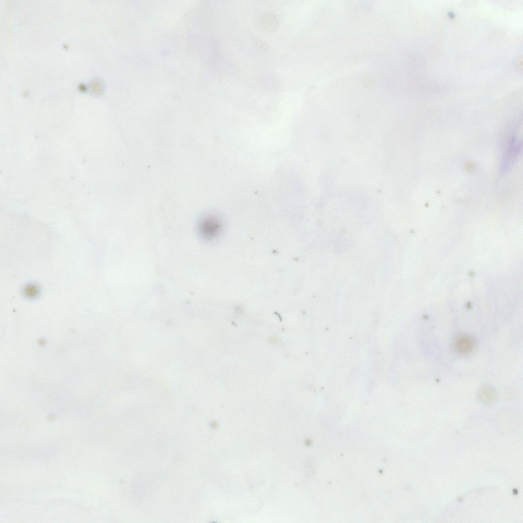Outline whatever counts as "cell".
I'll use <instances>...</instances> for the list:
<instances>
[{
	"label": "cell",
	"mask_w": 523,
	"mask_h": 523,
	"mask_svg": "<svg viewBox=\"0 0 523 523\" xmlns=\"http://www.w3.org/2000/svg\"><path fill=\"white\" fill-rule=\"evenodd\" d=\"M224 227L223 222L217 215L209 213L203 216L198 225L199 232L207 240H212L220 236Z\"/></svg>",
	"instance_id": "cell-1"
},
{
	"label": "cell",
	"mask_w": 523,
	"mask_h": 523,
	"mask_svg": "<svg viewBox=\"0 0 523 523\" xmlns=\"http://www.w3.org/2000/svg\"><path fill=\"white\" fill-rule=\"evenodd\" d=\"M451 345L458 356L468 358L472 355L477 348V342L473 337L468 334L459 333L453 338Z\"/></svg>",
	"instance_id": "cell-2"
}]
</instances>
